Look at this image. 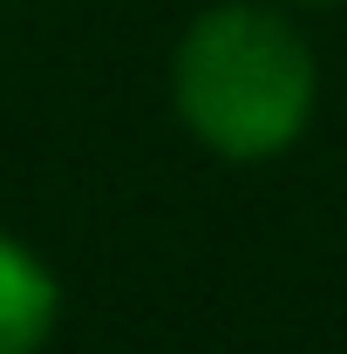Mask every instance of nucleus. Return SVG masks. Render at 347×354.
Wrapping results in <instances>:
<instances>
[{"label": "nucleus", "instance_id": "f03ea898", "mask_svg": "<svg viewBox=\"0 0 347 354\" xmlns=\"http://www.w3.org/2000/svg\"><path fill=\"white\" fill-rule=\"evenodd\" d=\"M55 327H62L55 266L28 239L0 232V354H41L55 341Z\"/></svg>", "mask_w": 347, "mask_h": 354}, {"label": "nucleus", "instance_id": "7ed1b4c3", "mask_svg": "<svg viewBox=\"0 0 347 354\" xmlns=\"http://www.w3.org/2000/svg\"><path fill=\"white\" fill-rule=\"evenodd\" d=\"M279 7H347V0H279Z\"/></svg>", "mask_w": 347, "mask_h": 354}, {"label": "nucleus", "instance_id": "f257e3e1", "mask_svg": "<svg viewBox=\"0 0 347 354\" xmlns=\"http://www.w3.org/2000/svg\"><path fill=\"white\" fill-rule=\"evenodd\" d=\"M320 102V55L279 0H218L171 48V109L225 164L286 157Z\"/></svg>", "mask_w": 347, "mask_h": 354}]
</instances>
